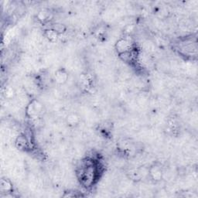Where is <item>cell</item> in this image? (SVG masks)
I'll use <instances>...</instances> for the list:
<instances>
[{
    "instance_id": "obj_1",
    "label": "cell",
    "mask_w": 198,
    "mask_h": 198,
    "mask_svg": "<svg viewBox=\"0 0 198 198\" xmlns=\"http://www.w3.org/2000/svg\"><path fill=\"white\" fill-rule=\"evenodd\" d=\"M116 47L119 54L129 52L131 49V42L127 39H121L117 42Z\"/></svg>"
},
{
    "instance_id": "obj_2",
    "label": "cell",
    "mask_w": 198,
    "mask_h": 198,
    "mask_svg": "<svg viewBox=\"0 0 198 198\" xmlns=\"http://www.w3.org/2000/svg\"><path fill=\"white\" fill-rule=\"evenodd\" d=\"M151 176H153L154 180H159L162 177V172H161V169L157 166H153V168H151L149 171Z\"/></svg>"
},
{
    "instance_id": "obj_3",
    "label": "cell",
    "mask_w": 198,
    "mask_h": 198,
    "mask_svg": "<svg viewBox=\"0 0 198 198\" xmlns=\"http://www.w3.org/2000/svg\"><path fill=\"white\" fill-rule=\"evenodd\" d=\"M59 33L57 32H56L54 29H47L46 30V33H45V35L47 37L49 40L50 41H54L57 39L58 37Z\"/></svg>"
},
{
    "instance_id": "obj_4",
    "label": "cell",
    "mask_w": 198,
    "mask_h": 198,
    "mask_svg": "<svg viewBox=\"0 0 198 198\" xmlns=\"http://www.w3.org/2000/svg\"><path fill=\"white\" fill-rule=\"evenodd\" d=\"M16 144H17L18 147L20 148H26L28 145V141L26 139V137L24 136H19L16 139Z\"/></svg>"
},
{
    "instance_id": "obj_5",
    "label": "cell",
    "mask_w": 198,
    "mask_h": 198,
    "mask_svg": "<svg viewBox=\"0 0 198 198\" xmlns=\"http://www.w3.org/2000/svg\"><path fill=\"white\" fill-rule=\"evenodd\" d=\"M56 79H57V81L59 83H64L65 82L66 80H67V74L65 72L62 71H60L57 73L56 74Z\"/></svg>"
},
{
    "instance_id": "obj_6",
    "label": "cell",
    "mask_w": 198,
    "mask_h": 198,
    "mask_svg": "<svg viewBox=\"0 0 198 198\" xmlns=\"http://www.w3.org/2000/svg\"><path fill=\"white\" fill-rule=\"evenodd\" d=\"M78 122V117L74 114H71L69 116H67V122L71 125H75Z\"/></svg>"
}]
</instances>
